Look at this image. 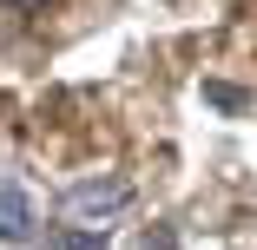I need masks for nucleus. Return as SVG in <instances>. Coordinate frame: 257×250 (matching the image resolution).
I'll use <instances>...</instances> for the list:
<instances>
[{"mask_svg":"<svg viewBox=\"0 0 257 250\" xmlns=\"http://www.w3.org/2000/svg\"><path fill=\"white\" fill-rule=\"evenodd\" d=\"M132 250H178V237H172L165 224H152V230H139V237H132Z\"/></svg>","mask_w":257,"mask_h":250,"instance_id":"obj_4","label":"nucleus"},{"mask_svg":"<svg viewBox=\"0 0 257 250\" xmlns=\"http://www.w3.org/2000/svg\"><path fill=\"white\" fill-rule=\"evenodd\" d=\"M0 243H33V197L20 178H0Z\"/></svg>","mask_w":257,"mask_h":250,"instance_id":"obj_2","label":"nucleus"},{"mask_svg":"<svg viewBox=\"0 0 257 250\" xmlns=\"http://www.w3.org/2000/svg\"><path fill=\"white\" fill-rule=\"evenodd\" d=\"M60 211H66V230H92L99 237V224L132 211V178H79L60 197Z\"/></svg>","mask_w":257,"mask_h":250,"instance_id":"obj_1","label":"nucleus"},{"mask_svg":"<svg viewBox=\"0 0 257 250\" xmlns=\"http://www.w3.org/2000/svg\"><path fill=\"white\" fill-rule=\"evenodd\" d=\"M14 7H40V0H14Z\"/></svg>","mask_w":257,"mask_h":250,"instance_id":"obj_6","label":"nucleus"},{"mask_svg":"<svg viewBox=\"0 0 257 250\" xmlns=\"http://www.w3.org/2000/svg\"><path fill=\"white\" fill-rule=\"evenodd\" d=\"M204 99H218V106H244V92H237V86H204Z\"/></svg>","mask_w":257,"mask_h":250,"instance_id":"obj_5","label":"nucleus"},{"mask_svg":"<svg viewBox=\"0 0 257 250\" xmlns=\"http://www.w3.org/2000/svg\"><path fill=\"white\" fill-rule=\"evenodd\" d=\"M40 250H99V237H92V230H53Z\"/></svg>","mask_w":257,"mask_h":250,"instance_id":"obj_3","label":"nucleus"}]
</instances>
